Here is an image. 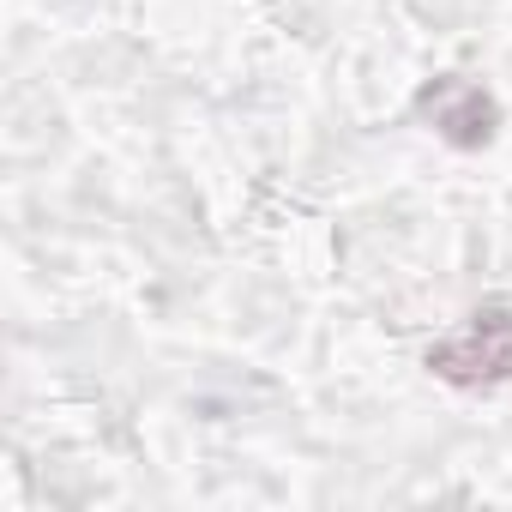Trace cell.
I'll return each mask as SVG.
<instances>
[{
	"instance_id": "cell-2",
	"label": "cell",
	"mask_w": 512,
	"mask_h": 512,
	"mask_svg": "<svg viewBox=\"0 0 512 512\" xmlns=\"http://www.w3.org/2000/svg\"><path fill=\"white\" fill-rule=\"evenodd\" d=\"M416 109H422V121H428L446 145H458V151H482V145L494 139V127H500V103H494L476 79H458V73L422 85Z\"/></svg>"
},
{
	"instance_id": "cell-1",
	"label": "cell",
	"mask_w": 512,
	"mask_h": 512,
	"mask_svg": "<svg viewBox=\"0 0 512 512\" xmlns=\"http://www.w3.org/2000/svg\"><path fill=\"white\" fill-rule=\"evenodd\" d=\"M428 374L458 392L512 386V302H482L476 314H464V326L428 344Z\"/></svg>"
}]
</instances>
